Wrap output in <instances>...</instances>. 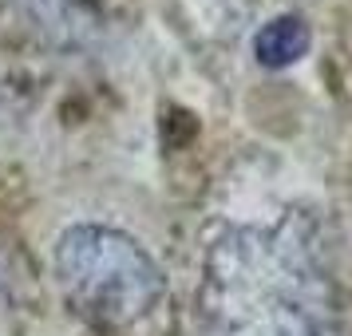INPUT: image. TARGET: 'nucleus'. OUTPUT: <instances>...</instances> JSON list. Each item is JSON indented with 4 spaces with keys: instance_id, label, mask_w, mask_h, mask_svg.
<instances>
[{
    "instance_id": "1",
    "label": "nucleus",
    "mask_w": 352,
    "mask_h": 336,
    "mask_svg": "<svg viewBox=\"0 0 352 336\" xmlns=\"http://www.w3.org/2000/svg\"><path fill=\"white\" fill-rule=\"evenodd\" d=\"M198 320L206 336H340L320 225L297 210L222 225L202 254Z\"/></svg>"
},
{
    "instance_id": "2",
    "label": "nucleus",
    "mask_w": 352,
    "mask_h": 336,
    "mask_svg": "<svg viewBox=\"0 0 352 336\" xmlns=\"http://www.w3.org/2000/svg\"><path fill=\"white\" fill-rule=\"evenodd\" d=\"M52 273L67 309L96 328L127 333L170 297L162 261L131 229L111 222H72L52 245Z\"/></svg>"
},
{
    "instance_id": "3",
    "label": "nucleus",
    "mask_w": 352,
    "mask_h": 336,
    "mask_svg": "<svg viewBox=\"0 0 352 336\" xmlns=\"http://www.w3.org/2000/svg\"><path fill=\"white\" fill-rule=\"evenodd\" d=\"M313 48V28L309 20L297 16V12H277L270 16L250 40V52H254L257 67L265 71H285V67H297Z\"/></svg>"
}]
</instances>
